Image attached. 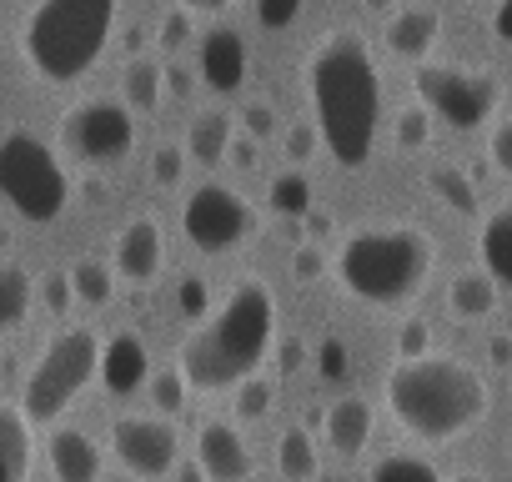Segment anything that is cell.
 I'll return each mask as SVG.
<instances>
[{
  "label": "cell",
  "mask_w": 512,
  "mask_h": 482,
  "mask_svg": "<svg viewBox=\"0 0 512 482\" xmlns=\"http://www.w3.org/2000/svg\"><path fill=\"white\" fill-rule=\"evenodd\" d=\"M46 467L56 482H101V442L81 427H51L46 437Z\"/></svg>",
  "instance_id": "obj_15"
},
{
  "label": "cell",
  "mask_w": 512,
  "mask_h": 482,
  "mask_svg": "<svg viewBox=\"0 0 512 482\" xmlns=\"http://www.w3.org/2000/svg\"><path fill=\"white\" fill-rule=\"evenodd\" d=\"M367 6H372V11H392V0H367Z\"/></svg>",
  "instance_id": "obj_52"
},
{
  "label": "cell",
  "mask_w": 512,
  "mask_h": 482,
  "mask_svg": "<svg viewBox=\"0 0 512 482\" xmlns=\"http://www.w3.org/2000/svg\"><path fill=\"white\" fill-rule=\"evenodd\" d=\"M161 262H166V236H161V226L151 221V216H136V221H126L121 226V236H116V277L121 282H131V287H151L156 277H161Z\"/></svg>",
  "instance_id": "obj_13"
},
{
  "label": "cell",
  "mask_w": 512,
  "mask_h": 482,
  "mask_svg": "<svg viewBox=\"0 0 512 482\" xmlns=\"http://www.w3.org/2000/svg\"><path fill=\"white\" fill-rule=\"evenodd\" d=\"M427 191H432L447 211H457V216H472V211H477V186H472V176H467L462 166H452V161H432V166H427Z\"/></svg>",
  "instance_id": "obj_23"
},
{
  "label": "cell",
  "mask_w": 512,
  "mask_h": 482,
  "mask_svg": "<svg viewBox=\"0 0 512 482\" xmlns=\"http://www.w3.org/2000/svg\"><path fill=\"white\" fill-rule=\"evenodd\" d=\"M36 427L16 402H0V482H26L36 462Z\"/></svg>",
  "instance_id": "obj_19"
},
{
  "label": "cell",
  "mask_w": 512,
  "mask_h": 482,
  "mask_svg": "<svg viewBox=\"0 0 512 482\" xmlns=\"http://www.w3.org/2000/svg\"><path fill=\"white\" fill-rule=\"evenodd\" d=\"M111 452L136 482H161V477L176 472L181 437H176L171 422H161L151 412H126V417L111 422Z\"/></svg>",
  "instance_id": "obj_11"
},
{
  "label": "cell",
  "mask_w": 512,
  "mask_h": 482,
  "mask_svg": "<svg viewBox=\"0 0 512 482\" xmlns=\"http://www.w3.org/2000/svg\"><path fill=\"white\" fill-rule=\"evenodd\" d=\"M367 482H442V472L427 462V457H412V452H392L372 467Z\"/></svg>",
  "instance_id": "obj_29"
},
{
  "label": "cell",
  "mask_w": 512,
  "mask_h": 482,
  "mask_svg": "<svg viewBox=\"0 0 512 482\" xmlns=\"http://www.w3.org/2000/svg\"><path fill=\"white\" fill-rule=\"evenodd\" d=\"M96 357H101V337H96L91 327H61V332L41 347L36 367L26 372V392H21V402H16V407L26 412V422H31V427H56V422L71 412V402L91 387Z\"/></svg>",
  "instance_id": "obj_6"
},
{
  "label": "cell",
  "mask_w": 512,
  "mask_h": 482,
  "mask_svg": "<svg viewBox=\"0 0 512 482\" xmlns=\"http://www.w3.org/2000/svg\"><path fill=\"white\" fill-rule=\"evenodd\" d=\"M387 412L397 417V427L417 442H452L462 432H472L487 417V377L452 357V352H417V357H397L387 372Z\"/></svg>",
  "instance_id": "obj_3"
},
{
  "label": "cell",
  "mask_w": 512,
  "mask_h": 482,
  "mask_svg": "<svg viewBox=\"0 0 512 482\" xmlns=\"http://www.w3.org/2000/svg\"><path fill=\"white\" fill-rule=\"evenodd\" d=\"M497 282L482 272V267H467V272H457L452 282H447V312L457 317V322H482V317H492L497 312Z\"/></svg>",
  "instance_id": "obj_20"
},
{
  "label": "cell",
  "mask_w": 512,
  "mask_h": 482,
  "mask_svg": "<svg viewBox=\"0 0 512 482\" xmlns=\"http://www.w3.org/2000/svg\"><path fill=\"white\" fill-rule=\"evenodd\" d=\"M66 282H71V297L86 302V307H106L111 292H116V272H111L106 262H96V257L76 262V267L66 272Z\"/></svg>",
  "instance_id": "obj_26"
},
{
  "label": "cell",
  "mask_w": 512,
  "mask_h": 482,
  "mask_svg": "<svg viewBox=\"0 0 512 482\" xmlns=\"http://www.w3.org/2000/svg\"><path fill=\"white\" fill-rule=\"evenodd\" d=\"M392 136H397L402 151H422V146L432 141V116H427L422 106H407V111L392 121Z\"/></svg>",
  "instance_id": "obj_32"
},
{
  "label": "cell",
  "mask_w": 512,
  "mask_h": 482,
  "mask_svg": "<svg viewBox=\"0 0 512 482\" xmlns=\"http://www.w3.org/2000/svg\"><path fill=\"white\" fill-rule=\"evenodd\" d=\"M181 231H186V241H191L196 252L221 257V252L246 247V236L256 231V211H251V201H246L241 191L206 181V186H196V191L186 196V206H181Z\"/></svg>",
  "instance_id": "obj_9"
},
{
  "label": "cell",
  "mask_w": 512,
  "mask_h": 482,
  "mask_svg": "<svg viewBox=\"0 0 512 482\" xmlns=\"http://www.w3.org/2000/svg\"><path fill=\"white\" fill-rule=\"evenodd\" d=\"M282 372H302V347H297V342L282 347Z\"/></svg>",
  "instance_id": "obj_47"
},
{
  "label": "cell",
  "mask_w": 512,
  "mask_h": 482,
  "mask_svg": "<svg viewBox=\"0 0 512 482\" xmlns=\"http://www.w3.org/2000/svg\"><path fill=\"white\" fill-rule=\"evenodd\" d=\"M196 467H201L206 482H251V472H256L241 427H231L221 417L201 422V432H196Z\"/></svg>",
  "instance_id": "obj_12"
},
{
  "label": "cell",
  "mask_w": 512,
  "mask_h": 482,
  "mask_svg": "<svg viewBox=\"0 0 512 482\" xmlns=\"http://www.w3.org/2000/svg\"><path fill=\"white\" fill-rule=\"evenodd\" d=\"M442 482H487V477H482V472H472V467H467V472H452V477H442Z\"/></svg>",
  "instance_id": "obj_50"
},
{
  "label": "cell",
  "mask_w": 512,
  "mask_h": 482,
  "mask_svg": "<svg viewBox=\"0 0 512 482\" xmlns=\"http://www.w3.org/2000/svg\"><path fill=\"white\" fill-rule=\"evenodd\" d=\"M61 146L76 156V161H91V166H111V161H126L131 146H136V121L121 101H81L61 116Z\"/></svg>",
  "instance_id": "obj_10"
},
{
  "label": "cell",
  "mask_w": 512,
  "mask_h": 482,
  "mask_svg": "<svg viewBox=\"0 0 512 482\" xmlns=\"http://www.w3.org/2000/svg\"><path fill=\"white\" fill-rule=\"evenodd\" d=\"M176 477H181V482H206V477H201V467H196V462H181V467H176Z\"/></svg>",
  "instance_id": "obj_49"
},
{
  "label": "cell",
  "mask_w": 512,
  "mask_h": 482,
  "mask_svg": "<svg viewBox=\"0 0 512 482\" xmlns=\"http://www.w3.org/2000/svg\"><path fill=\"white\" fill-rule=\"evenodd\" d=\"M186 41H191V11L176 6V11H166V21H161V46H166V51H181Z\"/></svg>",
  "instance_id": "obj_36"
},
{
  "label": "cell",
  "mask_w": 512,
  "mask_h": 482,
  "mask_svg": "<svg viewBox=\"0 0 512 482\" xmlns=\"http://www.w3.org/2000/svg\"><path fill=\"white\" fill-rule=\"evenodd\" d=\"M181 166H186V156H181L176 146H161V151L151 156V181H156V186H176V181H181Z\"/></svg>",
  "instance_id": "obj_37"
},
{
  "label": "cell",
  "mask_w": 512,
  "mask_h": 482,
  "mask_svg": "<svg viewBox=\"0 0 512 482\" xmlns=\"http://www.w3.org/2000/svg\"><path fill=\"white\" fill-rule=\"evenodd\" d=\"M317 146H322V141H317V126H312V121H297V126L287 131V161H312Z\"/></svg>",
  "instance_id": "obj_38"
},
{
  "label": "cell",
  "mask_w": 512,
  "mask_h": 482,
  "mask_svg": "<svg viewBox=\"0 0 512 482\" xmlns=\"http://www.w3.org/2000/svg\"><path fill=\"white\" fill-rule=\"evenodd\" d=\"M31 302H36V282L31 272L21 267H0V332H16L26 317H31Z\"/></svg>",
  "instance_id": "obj_25"
},
{
  "label": "cell",
  "mask_w": 512,
  "mask_h": 482,
  "mask_svg": "<svg viewBox=\"0 0 512 482\" xmlns=\"http://www.w3.org/2000/svg\"><path fill=\"white\" fill-rule=\"evenodd\" d=\"M437 267L432 236L417 226H362L337 252V282L367 307L412 302Z\"/></svg>",
  "instance_id": "obj_4"
},
{
  "label": "cell",
  "mask_w": 512,
  "mask_h": 482,
  "mask_svg": "<svg viewBox=\"0 0 512 482\" xmlns=\"http://www.w3.org/2000/svg\"><path fill=\"white\" fill-rule=\"evenodd\" d=\"M302 81H307L317 141L332 151V161L347 171L367 166L382 121V81H377L372 46L357 31H327L312 46Z\"/></svg>",
  "instance_id": "obj_1"
},
{
  "label": "cell",
  "mask_w": 512,
  "mask_h": 482,
  "mask_svg": "<svg viewBox=\"0 0 512 482\" xmlns=\"http://www.w3.org/2000/svg\"><path fill=\"white\" fill-rule=\"evenodd\" d=\"M36 292H41V302H46V312L56 317V322H66L71 317V282H66V272H46L41 282H36Z\"/></svg>",
  "instance_id": "obj_33"
},
{
  "label": "cell",
  "mask_w": 512,
  "mask_h": 482,
  "mask_svg": "<svg viewBox=\"0 0 512 482\" xmlns=\"http://www.w3.org/2000/svg\"><path fill=\"white\" fill-rule=\"evenodd\" d=\"M437 41H442V16H437L432 6H402V11H392V21H387V46H392V56H402V61H427V56L437 51Z\"/></svg>",
  "instance_id": "obj_17"
},
{
  "label": "cell",
  "mask_w": 512,
  "mask_h": 482,
  "mask_svg": "<svg viewBox=\"0 0 512 482\" xmlns=\"http://www.w3.org/2000/svg\"><path fill=\"white\" fill-rule=\"evenodd\" d=\"M322 272H327V257L312 247V241H307V247H297V257H292V277H297V282H317Z\"/></svg>",
  "instance_id": "obj_39"
},
{
  "label": "cell",
  "mask_w": 512,
  "mask_h": 482,
  "mask_svg": "<svg viewBox=\"0 0 512 482\" xmlns=\"http://www.w3.org/2000/svg\"><path fill=\"white\" fill-rule=\"evenodd\" d=\"M312 482H317V477H312ZM322 482H342V477H322Z\"/></svg>",
  "instance_id": "obj_53"
},
{
  "label": "cell",
  "mask_w": 512,
  "mask_h": 482,
  "mask_svg": "<svg viewBox=\"0 0 512 482\" xmlns=\"http://www.w3.org/2000/svg\"><path fill=\"white\" fill-rule=\"evenodd\" d=\"M477 257H482V272H487L497 287L512 282V206H497V211L482 221Z\"/></svg>",
  "instance_id": "obj_21"
},
{
  "label": "cell",
  "mask_w": 512,
  "mask_h": 482,
  "mask_svg": "<svg viewBox=\"0 0 512 482\" xmlns=\"http://www.w3.org/2000/svg\"><path fill=\"white\" fill-rule=\"evenodd\" d=\"M497 41H512V0H497V16H492Z\"/></svg>",
  "instance_id": "obj_44"
},
{
  "label": "cell",
  "mask_w": 512,
  "mask_h": 482,
  "mask_svg": "<svg viewBox=\"0 0 512 482\" xmlns=\"http://www.w3.org/2000/svg\"><path fill=\"white\" fill-rule=\"evenodd\" d=\"M487 357H492V367H507V362H512V342L497 332V337L487 342Z\"/></svg>",
  "instance_id": "obj_45"
},
{
  "label": "cell",
  "mask_w": 512,
  "mask_h": 482,
  "mask_svg": "<svg viewBox=\"0 0 512 482\" xmlns=\"http://www.w3.org/2000/svg\"><path fill=\"white\" fill-rule=\"evenodd\" d=\"M181 312H186L191 322L206 317V282H201V277H191V282L181 287Z\"/></svg>",
  "instance_id": "obj_42"
},
{
  "label": "cell",
  "mask_w": 512,
  "mask_h": 482,
  "mask_svg": "<svg viewBox=\"0 0 512 482\" xmlns=\"http://www.w3.org/2000/svg\"><path fill=\"white\" fill-rule=\"evenodd\" d=\"M146 387H151V407H156V412H166V417L186 412V402H191V387L181 382V372H176V367L151 372V377H146Z\"/></svg>",
  "instance_id": "obj_30"
},
{
  "label": "cell",
  "mask_w": 512,
  "mask_h": 482,
  "mask_svg": "<svg viewBox=\"0 0 512 482\" xmlns=\"http://www.w3.org/2000/svg\"><path fill=\"white\" fill-rule=\"evenodd\" d=\"M161 76L171 81V91H176V96H186V91H191V76H186V71H161Z\"/></svg>",
  "instance_id": "obj_48"
},
{
  "label": "cell",
  "mask_w": 512,
  "mask_h": 482,
  "mask_svg": "<svg viewBox=\"0 0 512 482\" xmlns=\"http://www.w3.org/2000/svg\"><path fill=\"white\" fill-rule=\"evenodd\" d=\"M427 347H432L427 322H407V327H402V337H397V357H417V352H427Z\"/></svg>",
  "instance_id": "obj_40"
},
{
  "label": "cell",
  "mask_w": 512,
  "mask_h": 482,
  "mask_svg": "<svg viewBox=\"0 0 512 482\" xmlns=\"http://www.w3.org/2000/svg\"><path fill=\"white\" fill-rule=\"evenodd\" d=\"M302 16V0H256V21L267 31H287Z\"/></svg>",
  "instance_id": "obj_34"
},
{
  "label": "cell",
  "mask_w": 512,
  "mask_h": 482,
  "mask_svg": "<svg viewBox=\"0 0 512 482\" xmlns=\"http://www.w3.org/2000/svg\"><path fill=\"white\" fill-rule=\"evenodd\" d=\"M11 247V231H6V221H0V252H6Z\"/></svg>",
  "instance_id": "obj_51"
},
{
  "label": "cell",
  "mask_w": 512,
  "mask_h": 482,
  "mask_svg": "<svg viewBox=\"0 0 512 482\" xmlns=\"http://www.w3.org/2000/svg\"><path fill=\"white\" fill-rule=\"evenodd\" d=\"M226 141H231V116L201 111L191 121V136H186V151L181 156H191L196 166H221L226 161Z\"/></svg>",
  "instance_id": "obj_22"
},
{
  "label": "cell",
  "mask_w": 512,
  "mask_h": 482,
  "mask_svg": "<svg viewBox=\"0 0 512 482\" xmlns=\"http://www.w3.org/2000/svg\"><path fill=\"white\" fill-rule=\"evenodd\" d=\"M161 96H166V76H161V66L146 61V56H136V61L126 66V101L141 106V111H151Z\"/></svg>",
  "instance_id": "obj_28"
},
{
  "label": "cell",
  "mask_w": 512,
  "mask_h": 482,
  "mask_svg": "<svg viewBox=\"0 0 512 482\" xmlns=\"http://www.w3.org/2000/svg\"><path fill=\"white\" fill-rule=\"evenodd\" d=\"M116 26V0H36V11L21 21V56L26 66L51 81H81Z\"/></svg>",
  "instance_id": "obj_5"
},
{
  "label": "cell",
  "mask_w": 512,
  "mask_h": 482,
  "mask_svg": "<svg viewBox=\"0 0 512 482\" xmlns=\"http://www.w3.org/2000/svg\"><path fill=\"white\" fill-rule=\"evenodd\" d=\"M277 342V302L262 282H241L231 297L216 302L211 317H201L196 332H186L176 352V372L191 392H231L241 377L262 372L267 352Z\"/></svg>",
  "instance_id": "obj_2"
},
{
  "label": "cell",
  "mask_w": 512,
  "mask_h": 482,
  "mask_svg": "<svg viewBox=\"0 0 512 482\" xmlns=\"http://www.w3.org/2000/svg\"><path fill=\"white\" fill-rule=\"evenodd\" d=\"M236 417H267V407H272V397H277V382L272 377H262V372H251V377H241L236 387Z\"/></svg>",
  "instance_id": "obj_31"
},
{
  "label": "cell",
  "mask_w": 512,
  "mask_h": 482,
  "mask_svg": "<svg viewBox=\"0 0 512 482\" xmlns=\"http://www.w3.org/2000/svg\"><path fill=\"white\" fill-rule=\"evenodd\" d=\"M201 81L216 91V96H231L241 81H246V41L226 26H216L206 41H201Z\"/></svg>",
  "instance_id": "obj_18"
},
{
  "label": "cell",
  "mask_w": 512,
  "mask_h": 482,
  "mask_svg": "<svg viewBox=\"0 0 512 482\" xmlns=\"http://www.w3.org/2000/svg\"><path fill=\"white\" fill-rule=\"evenodd\" d=\"M0 196L36 226L56 221L71 206V181L41 136H31V131L0 136Z\"/></svg>",
  "instance_id": "obj_7"
},
{
  "label": "cell",
  "mask_w": 512,
  "mask_h": 482,
  "mask_svg": "<svg viewBox=\"0 0 512 482\" xmlns=\"http://www.w3.org/2000/svg\"><path fill=\"white\" fill-rule=\"evenodd\" d=\"M372 432H377V412L362 397H337L322 412V437L332 442L337 457H362L367 442H372Z\"/></svg>",
  "instance_id": "obj_16"
},
{
  "label": "cell",
  "mask_w": 512,
  "mask_h": 482,
  "mask_svg": "<svg viewBox=\"0 0 512 482\" xmlns=\"http://www.w3.org/2000/svg\"><path fill=\"white\" fill-rule=\"evenodd\" d=\"M181 6H186V11H211V16H216V11L236 6V0H181Z\"/></svg>",
  "instance_id": "obj_46"
},
{
  "label": "cell",
  "mask_w": 512,
  "mask_h": 482,
  "mask_svg": "<svg viewBox=\"0 0 512 482\" xmlns=\"http://www.w3.org/2000/svg\"><path fill=\"white\" fill-rule=\"evenodd\" d=\"M226 156H231V166H241V171H246V166H256V141L231 131V141H226Z\"/></svg>",
  "instance_id": "obj_43"
},
{
  "label": "cell",
  "mask_w": 512,
  "mask_h": 482,
  "mask_svg": "<svg viewBox=\"0 0 512 482\" xmlns=\"http://www.w3.org/2000/svg\"><path fill=\"white\" fill-rule=\"evenodd\" d=\"M267 201H272V211L277 216H312V181L302 176V171H282L277 181H272V191H267Z\"/></svg>",
  "instance_id": "obj_27"
},
{
  "label": "cell",
  "mask_w": 512,
  "mask_h": 482,
  "mask_svg": "<svg viewBox=\"0 0 512 482\" xmlns=\"http://www.w3.org/2000/svg\"><path fill=\"white\" fill-rule=\"evenodd\" d=\"M487 156H492V166H497V171H512V126H507V121L492 131V146H487Z\"/></svg>",
  "instance_id": "obj_41"
},
{
  "label": "cell",
  "mask_w": 512,
  "mask_h": 482,
  "mask_svg": "<svg viewBox=\"0 0 512 482\" xmlns=\"http://www.w3.org/2000/svg\"><path fill=\"white\" fill-rule=\"evenodd\" d=\"M96 377H101V382H106V392H116V397L141 392V387H146V377H151V352H146V342H141L136 332H111V337L101 342Z\"/></svg>",
  "instance_id": "obj_14"
},
{
  "label": "cell",
  "mask_w": 512,
  "mask_h": 482,
  "mask_svg": "<svg viewBox=\"0 0 512 482\" xmlns=\"http://www.w3.org/2000/svg\"><path fill=\"white\" fill-rule=\"evenodd\" d=\"M272 126H277V111H272V106H262V101L241 106V131H246L251 141H267V136H272Z\"/></svg>",
  "instance_id": "obj_35"
},
{
  "label": "cell",
  "mask_w": 512,
  "mask_h": 482,
  "mask_svg": "<svg viewBox=\"0 0 512 482\" xmlns=\"http://www.w3.org/2000/svg\"><path fill=\"white\" fill-rule=\"evenodd\" d=\"M277 472L287 482H312L322 472V457H317V442L307 427H287L282 442H277Z\"/></svg>",
  "instance_id": "obj_24"
},
{
  "label": "cell",
  "mask_w": 512,
  "mask_h": 482,
  "mask_svg": "<svg viewBox=\"0 0 512 482\" xmlns=\"http://www.w3.org/2000/svg\"><path fill=\"white\" fill-rule=\"evenodd\" d=\"M412 91L422 111L447 121L452 131H482L502 106V81L492 71H467V66H442V61H422L412 71Z\"/></svg>",
  "instance_id": "obj_8"
}]
</instances>
